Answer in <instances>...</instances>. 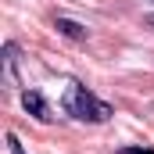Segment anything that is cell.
<instances>
[{"label": "cell", "mask_w": 154, "mask_h": 154, "mask_svg": "<svg viewBox=\"0 0 154 154\" xmlns=\"http://www.w3.org/2000/svg\"><path fill=\"white\" fill-rule=\"evenodd\" d=\"M61 108H65V115L79 118V122H90V125H100V122H108V118L115 115V108L108 100L93 97L82 82H68V90L61 97Z\"/></svg>", "instance_id": "cell-1"}, {"label": "cell", "mask_w": 154, "mask_h": 154, "mask_svg": "<svg viewBox=\"0 0 154 154\" xmlns=\"http://www.w3.org/2000/svg\"><path fill=\"white\" fill-rule=\"evenodd\" d=\"M22 108L36 122H54V111H50V104H47V97L39 90H22Z\"/></svg>", "instance_id": "cell-2"}, {"label": "cell", "mask_w": 154, "mask_h": 154, "mask_svg": "<svg viewBox=\"0 0 154 154\" xmlns=\"http://www.w3.org/2000/svg\"><path fill=\"white\" fill-rule=\"evenodd\" d=\"M4 79L11 82V86H22V79H18V43H4Z\"/></svg>", "instance_id": "cell-3"}, {"label": "cell", "mask_w": 154, "mask_h": 154, "mask_svg": "<svg viewBox=\"0 0 154 154\" xmlns=\"http://www.w3.org/2000/svg\"><path fill=\"white\" fill-rule=\"evenodd\" d=\"M54 29H57L61 36H68V39H86V25H79V22H72V18H65V14L54 18Z\"/></svg>", "instance_id": "cell-4"}, {"label": "cell", "mask_w": 154, "mask_h": 154, "mask_svg": "<svg viewBox=\"0 0 154 154\" xmlns=\"http://www.w3.org/2000/svg\"><path fill=\"white\" fill-rule=\"evenodd\" d=\"M4 140H7V151H11V154H25V147H22V140H18L14 133H7Z\"/></svg>", "instance_id": "cell-5"}, {"label": "cell", "mask_w": 154, "mask_h": 154, "mask_svg": "<svg viewBox=\"0 0 154 154\" xmlns=\"http://www.w3.org/2000/svg\"><path fill=\"white\" fill-rule=\"evenodd\" d=\"M118 154H154V147H122Z\"/></svg>", "instance_id": "cell-6"}, {"label": "cell", "mask_w": 154, "mask_h": 154, "mask_svg": "<svg viewBox=\"0 0 154 154\" xmlns=\"http://www.w3.org/2000/svg\"><path fill=\"white\" fill-rule=\"evenodd\" d=\"M143 22H147V25H151V29H154V14H147V18H143Z\"/></svg>", "instance_id": "cell-7"}]
</instances>
